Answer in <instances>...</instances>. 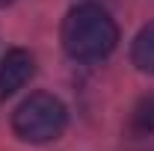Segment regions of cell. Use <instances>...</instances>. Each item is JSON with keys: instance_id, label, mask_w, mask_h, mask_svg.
<instances>
[{"instance_id": "cell-1", "label": "cell", "mask_w": 154, "mask_h": 151, "mask_svg": "<svg viewBox=\"0 0 154 151\" xmlns=\"http://www.w3.org/2000/svg\"><path fill=\"white\" fill-rule=\"evenodd\" d=\"M119 27L95 3H83L71 9L62 21V48L77 62H101L116 51Z\"/></svg>"}, {"instance_id": "cell-2", "label": "cell", "mask_w": 154, "mask_h": 151, "mask_svg": "<svg viewBox=\"0 0 154 151\" xmlns=\"http://www.w3.org/2000/svg\"><path fill=\"white\" fill-rule=\"evenodd\" d=\"M68 110L65 104L48 92H36L27 101H21V107L12 116V128L21 139L27 142H51L65 131Z\"/></svg>"}, {"instance_id": "cell-3", "label": "cell", "mask_w": 154, "mask_h": 151, "mask_svg": "<svg viewBox=\"0 0 154 151\" xmlns=\"http://www.w3.org/2000/svg\"><path fill=\"white\" fill-rule=\"evenodd\" d=\"M36 71V59L30 51H21V48H12L3 62H0V101H6L9 95H15L33 77Z\"/></svg>"}, {"instance_id": "cell-4", "label": "cell", "mask_w": 154, "mask_h": 151, "mask_svg": "<svg viewBox=\"0 0 154 151\" xmlns=\"http://www.w3.org/2000/svg\"><path fill=\"white\" fill-rule=\"evenodd\" d=\"M131 59L139 71L154 74V24L142 27L134 39V48H131Z\"/></svg>"}, {"instance_id": "cell-5", "label": "cell", "mask_w": 154, "mask_h": 151, "mask_svg": "<svg viewBox=\"0 0 154 151\" xmlns=\"http://www.w3.org/2000/svg\"><path fill=\"white\" fill-rule=\"evenodd\" d=\"M131 131L139 136H151L154 133V92L145 95L131 113Z\"/></svg>"}, {"instance_id": "cell-6", "label": "cell", "mask_w": 154, "mask_h": 151, "mask_svg": "<svg viewBox=\"0 0 154 151\" xmlns=\"http://www.w3.org/2000/svg\"><path fill=\"white\" fill-rule=\"evenodd\" d=\"M9 3H15V0H0V6H9Z\"/></svg>"}]
</instances>
